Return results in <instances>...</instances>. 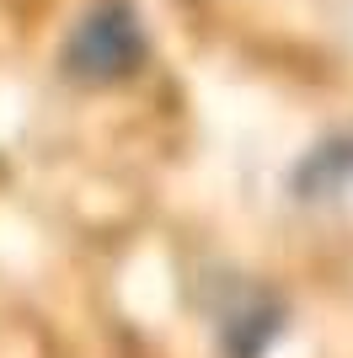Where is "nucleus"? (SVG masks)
Masks as SVG:
<instances>
[{
  "label": "nucleus",
  "mask_w": 353,
  "mask_h": 358,
  "mask_svg": "<svg viewBox=\"0 0 353 358\" xmlns=\"http://www.w3.org/2000/svg\"><path fill=\"white\" fill-rule=\"evenodd\" d=\"M139 64H145V32H139L134 11L118 0H102L97 11H86L75 22L70 43H64V70L75 80H91V86L123 80Z\"/></svg>",
  "instance_id": "1"
}]
</instances>
